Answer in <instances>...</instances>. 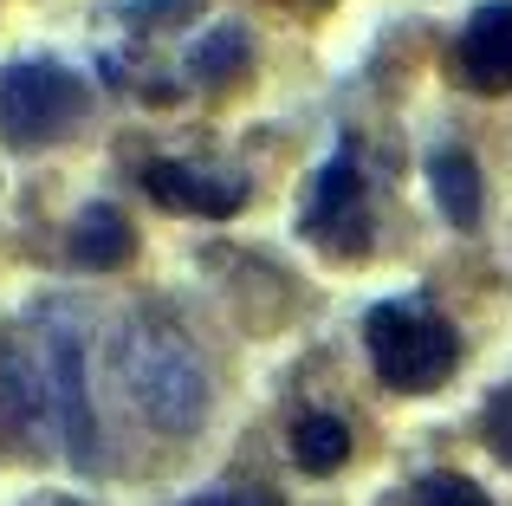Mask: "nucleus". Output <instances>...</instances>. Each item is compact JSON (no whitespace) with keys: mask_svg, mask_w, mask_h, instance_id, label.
Returning a JSON list of instances; mask_svg holds the SVG:
<instances>
[{"mask_svg":"<svg viewBox=\"0 0 512 506\" xmlns=\"http://www.w3.org/2000/svg\"><path fill=\"white\" fill-rule=\"evenodd\" d=\"M111 377L124 403L163 435H195L214 409V377L195 338L169 312H130L111 338Z\"/></svg>","mask_w":512,"mask_h":506,"instance_id":"obj_1","label":"nucleus"},{"mask_svg":"<svg viewBox=\"0 0 512 506\" xmlns=\"http://www.w3.org/2000/svg\"><path fill=\"white\" fill-rule=\"evenodd\" d=\"M363 351H370V370L383 377V390L396 396H428L454 377L461 364V331L448 318H435L428 305L409 299H383L363 318Z\"/></svg>","mask_w":512,"mask_h":506,"instance_id":"obj_2","label":"nucleus"},{"mask_svg":"<svg viewBox=\"0 0 512 506\" xmlns=\"http://www.w3.org/2000/svg\"><path fill=\"white\" fill-rule=\"evenodd\" d=\"M91 111V85L59 59H20L0 72V143L7 150H52Z\"/></svg>","mask_w":512,"mask_h":506,"instance_id":"obj_3","label":"nucleus"},{"mask_svg":"<svg viewBox=\"0 0 512 506\" xmlns=\"http://www.w3.org/2000/svg\"><path fill=\"white\" fill-rule=\"evenodd\" d=\"M299 234L312 241L325 260H363L370 253V182H363L357 156H331L312 182H305V202H299Z\"/></svg>","mask_w":512,"mask_h":506,"instance_id":"obj_4","label":"nucleus"},{"mask_svg":"<svg viewBox=\"0 0 512 506\" xmlns=\"http://www.w3.org/2000/svg\"><path fill=\"white\" fill-rule=\"evenodd\" d=\"M39 364H46L52 383V409H59V435L72 468H91L98 461V416H91V390H85V344H78L72 325L39 331Z\"/></svg>","mask_w":512,"mask_h":506,"instance_id":"obj_5","label":"nucleus"},{"mask_svg":"<svg viewBox=\"0 0 512 506\" xmlns=\"http://www.w3.org/2000/svg\"><path fill=\"white\" fill-rule=\"evenodd\" d=\"M143 195H150L156 208H169V215L227 221L253 195V182L227 176V169H195V163H150L143 169Z\"/></svg>","mask_w":512,"mask_h":506,"instance_id":"obj_6","label":"nucleus"},{"mask_svg":"<svg viewBox=\"0 0 512 506\" xmlns=\"http://www.w3.org/2000/svg\"><path fill=\"white\" fill-rule=\"evenodd\" d=\"M448 72L467 91H512V0H487V7L467 13L461 39L448 52Z\"/></svg>","mask_w":512,"mask_h":506,"instance_id":"obj_7","label":"nucleus"},{"mask_svg":"<svg viewBox=\"0 0 512 506\" xmlns=\"http://www.w3.org/2000/svg\"><path fill=\"white\" fill-rule=\"evenodd\" d=\"M46 422H59V409H52V383H46V364H39V344L7 338L0 344V429L33 442Z\"/></svg>","mask_w":512,"mask_h":506,"instance_id":"obj_8","label":"nucleus"},{"mask_svg":"<svg viewBox=\"0 0 512 506\" xmlns=\"http://www.w3.org/2000/svg\"><path fill=\"white\" fill-rule=\"evenodd\" d=\"M130 253H137V228H130L124 208H111V202L78 208V221H72V266H85V273H117V266H130Z\"/></svg>","mask_w":512,"mask_h":506,"instance_id":"obj_9","label":"nucleus"},{"mask_svg":"<svg viewBox=\"0 0 512 506\" xmlns=\"http://www.w3.org/2000/svg\"><path fill=\"white\" fill-rule=\"evenodd\" d=\"M428 189H435V208L454 221V228H480V208H487V189H480V163L454 143H441L428 156Z\"/></svg>","mask_w":512,"mask_h":506,"instance_id":"obj_10","label":"nucleus"},{"mask_svg":"<svg viewBox=\"0 0 512 506\" xmlns=\"http://www.w3.org/2000/svg\"><path fill=\"white\" fill-rule=\"evenodd\" d=\"M253 65V39L240 20L227 26H208V33L195 39V52H188V78H201V85H227V78H240Z\"/></svg>","mask_w":512,"mask_h":506,"instance_id":"obj_11","label":"nucleus"},{"mask_svg":"<svg viewBox=\"0 0 512 506\" xmlns=\"http://www.w3.org/2000/svg\"><path fill=\"white\" fill-rule=\"evenodd\" d=\"M292 461H299V474H338L350 461V429L338 416H299L292 422Z\"/></svg>","mask_w":512,"mask_h":506,"instance_id":"obj_12","label":"nucleus"},{"mask_svg":"<svg viewBox=\"0 0 512 506\" xmlns=\"http://www.w3.org/2000/svg\"><path fill=\"white\" fill-rule=\"evenodd\" d=\"M415 506H493L480 494V481H467V474H428L422 487H415Z\"/></svg>","mask_w":512,"mask_h":506,"instance_id":"obj_13","label":"nucleus"},{"mask_svg":"<svg viewBox=\"0 0 512 506\" xmlns=\"http://www.w3.org/2000/svg\"><path fill=\"white\" fill-rule=\"evenodd\" d=\"M480 435H487L493 461L512 468V383H500V390L487 396V409H480Z\"/></svg>","mask_w":512,"mask_h":506,"instance_id":"obj_14","label":"nucleus"},{"mask_svg":"<svg viewBox=\"0 0 512 506\" xmlns=\"http://www.w3.org/2000/svg\"><path fill=\"white\" fill-rule=\"evenodd\" d=\"M201 0H124V13L130 20H143V26H175V20H188Z\"/></svg>","mask_w":512,"mask_h":506,"instance_id":"obj_15","label":"nucleus"},{"mask_svg":"<svg viewBox=\"0 0 512 506\" xmlns=\"http://www.w3.org/2000/svg\"><path fill=\"white\" fill-rule=\"evenodd\" d=\"M182 506H279L266 487H253V494H201V500H182Z\"/></svg>","mask_w":512,"mask_h":506,"instance_id":"obj_16","label":"nucleus"},{"mask_svg":"<svg viewBox=\"0 0 512 506\" xmlns=\"http://www.w3.org/2000/svg\"><path fill=\"white\" fill-rule=\"evenodd\" d=\"M279 7H292V13H325L331 0H279Z\"/></svg>","mask_w":512,"mask_h":506,"instance_id":"obj_17","label":"nucleus"}]
</instances>
